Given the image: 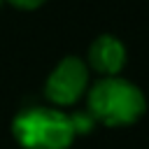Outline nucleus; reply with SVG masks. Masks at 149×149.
Instances as JSON below:
<instances>
[{"label": "nucleus", "mask_w": 149, "mask_h": 149, "mask_svg": "<svg viewBox=\"0 0 149 149\" xmlns=\"http://www.w3.org/2000/svg\"><path fill=\"white\" fill-rule=\"evenodd\" d=\"M88 86H91V70L86 61L79 56H65L51 68L44 81V98L49 100L51 107L68 109L81 98H86Z\"/></svg>", "instance_id": "3"}, {"label": "nucleus", "mask_w": 149, "mask_h": 149, "mask_svg": "<svg viewBox=\"0 0 149 149\" xmlns=\"http://www.w3.org/2000/svg\"><path fill=\"white\" fill-rule=\"evenodd\" d=\"M84 61H86L88 70L100 77H119L121 70L126 68L128 51H126V44L116 35L102 33L88 44Z\"/></svg>", "instance_id": "4"}, {"label": "nucleus", "mask_w": 149, "mask_h": 149, "mask_svg": "<svg viewBox=\"0 0 149 149\" xmlns=\"http://www.w3.org/2000/svg\"><path fill=\"white\" fill-rule=\"evenodd\" d=\"M70 121H72V128H74V135H86L95 128V121L93 116L86 112V109H74L70 112Z\"/></svg>", "instance_id": "5"}, {"label": "nucleus", "mask_w": 149, "mask_h": 149, "mask_svg": "<svg viewBox=\"0 0 149 149\" xmlns=\"http://www.w3.org/2000/svg\"><path fill=\"white\" fill-rule=\"evenodd\" d=\"M86 112L95 123L107 128H126L147 112L144 91L123 77H100L86 91Z\"/></svg>", "instance_id": "1"}, {"label": "nucleus", "mask_w": 149, "mask_h": 149, "mask_svg": "<svg viewBox=\"0 0 149 149\" xmlns=\"http://www.w3.org/2000/svg\"><path fill=\"white\" fill-rule=\"evenodd\" d=\"M12 7H16V9H23V12H33V9H37V7H42L47 0H7Z\"/></svg>", "instance_id": "6"}, {"label": "nucleus", "mask_w": 149, "mask_h": 149, "mask_svg": "<svg viewBox=\"0 0 149 149\" xmlns=\"http://www.w3.org/2000/svg\"><path fill=\"white\" fill-rule=\"evenodd\" d=\"M12 135L23 149H70L74 128L68 109L51 105H33L12 119Z\"/></svg>", "instance_id": "2"}, {"label": "nucleus", "mask_w": 149, "mask_h": 149, "mask_svg": "<svg viewBox=\"0 0 149 149\" xmlns=\"http://www.w3.org/2000/svg\"><path fill=\"white\" fill-rule=\"evenodd\" d=\"M2 2H5V0H0V5H2Z\"/></svg>", "instance_id": "7"}]
</instances>
